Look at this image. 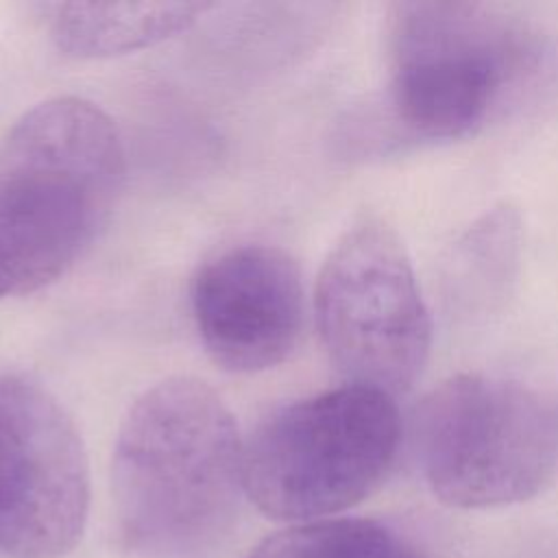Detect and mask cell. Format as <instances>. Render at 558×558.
I'll use <instances>...</instances> for the list:
<instances>
[{
  "label": "cell",
  "instance_id": "obj_11",
  "mask_svg": "<svg viewBox=\"0 0 558 558\" xmlns=\"http://www.w3.org/2000/svg\"><path fill=\"white\" fill-rule=\"evenodd\" d=\"M251 558H425L371 519H325L268 538Z\"/></svg>",
  "mask_w": 558,
  "mask_h": 558
},
{
  "label": "cell",
  "instance_id": "obj_1",
  "mask_svg": "<svg viewBox=\"0 0 558 558\" xmlns=\"http://www.w3.org/2000/svg\"><path fill=\"white\" fill-rule=\"evenodd\" d=\"M388 85L355 118L360 155L464 137L514 105L545 65L519 17L482 2H395L386 17Z\"/></svg>",
  "mask_w": 558,
  "mask_h": 558
},
{
  "label": "cell",
  "instance_id": "obj_3",
  "mask_svg": "<svg viewBox=\"0 0 558 558\" xmlns=\"http://www.w3.org/2000/svg\"><path fill=\"white\" fill-rule=\"evenodd\" d=\"M124 177L120 135L96 105L61 96L0 146V299L61 277L107 220Z\"/></svg>",
  "mask_w": 558,
  "mask_h": 558
},
{
  "label": "cell",
  "instance_id": "obj_5",
  "mask_svg": "<svg viewBox=\"0 0 558 558\" xmlns=\"http://www.w3.org/2000/svg\"><path fill=\"white\" fill-rule=\"evenodd\" d=\"M414 436L432 493L480 510L538 495L558 471V405L497 375L445 379L416 408Z\"/></svg>",
  "mask_w": 558,
  "mask_h": 558
},
{
  "label": "cell",
  "instance_id": "obj_6",
  "mask_svg": "<svg viewBox=\"0 0 558 558\" xmlns=\"http://www.w3.org/2000/svg\"><path fill=\"white\" fill-rule=\"evenodd\" d=\"M314 312L323 344L355 386L390 397L421 375L429 312L399 235L379 218L351 225L323 262Z\"/></svg>",
  "mask_w": 558,
  "mask_h": 558
},
{
  "label": "cell",
  "instance_id": "obj_2",
  "mask_svg": "<svg viewBox=\"0 0 558 558\" xmlns=\"http://www.w3.org/2000/svg\"><path fill=\"white\" fill-rule=\"evenodd\" d=\"M111 488L126 549L179 558L214 545L233 525L246 493L233 414L192 377L148 388L120 425Z\"/></svg>",
  "mask_w": 558,
  "mask_h": 558
},
{
  "label": "cell",
  "instance_id": "obj_8",
  "mask_svg": "<svg viewBox=\"0 0 558 558\" xmlns=\"http://www.w3.org/2000/svg\"><path fill=\"white\" fill-rule=\"evenodd\" d=\"M192 314L209 357L231 373L283 362L303 329V283L294 259L244 244L209 259L192 283Z\"/></svg>",
  "mask_w": 558,
  "mask_h": 558
},
{
  "label": "cell",
  "instance_id": "obj_4",
  "mask_svg": "<svg viewBox=\"0 0 558 558\" xmlns=\"http://www.w3.org/2000/svg\"><path fill=\"white\" fill-rule=\"evenodd\" d=\"M401 442L395 399L342 386L268 416L244 442V488L279 521H316L368 497Z\"/></svg>",
  "mask_w": 558,
  "mask_h": 558
},
{
  "label": "cell",
  "instance_id": "obj_7",
  "mask_svg": "<svg viewBox=\"0 0 558 558\" xmlns=\"http://www.w3.org/2000/svg\"><path fill=\"white\" fill-rule=\"evenodd\" d=\"M87 510L89 464L74 421L39 384L0 375V554L63 558Z\"/></svg>",
  "mask_w": 558,
  "mask_h": 558
},
{
  "label": "cell",
  "instance_id": "obj_10",
  "mask_svg": "<svg viewBox=\"0 0 558 558\" xmlns=\"http://www.w3.org/2000/svg\"><path fill=\"white\" fill-rule=\"evenodd\" d=\"M207 9L205 2H70L57 7L50 33L70 57L105 59L174 37Z\"/></svg>",
  "mask_w": 558,
  "mask_h": 558
},
{
  "label": "cell",
  "instance_id": "obj_9",
  "mask_svg": "<svg viewBox=\"0 0 558 558\" xmlns=\"http://www.w3.org/2000/svg\"><path fill=\"white\" fill-rule=\"evenodd\" d=\"M521 262V218L499 203L482 214L451 244L440 268L442 303L451 316L484 318L497 312L517 281Z\"/></svg>",
  "mask_w": 558,
  "mask_h": 558
}]
</instances>
